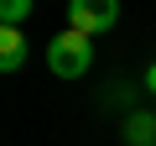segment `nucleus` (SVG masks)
<instances>
[{"label": "nucleus", "mask_w": 156, "mask_h": 146, "mask_svg": "<svg viewBox=\"0 0 156 146\" xmlns=\"http://www.w3.org/2000/svg\"><path fill=\"white\" fill-rule=\"evenodd\" d=\"M31 11H37V0H0V21L5 26H21Z\"/></svg>", "instance_id": "39448f33"}, {"label": "nucleus", "mask_w": 156, "mask_h": 146, "mask_svg": "<svg viewBox=\"0 0 156 146\" xmlns=\"http://www.w3.org/2000/svg\"><path fill=\"white\" fill-rule=\"evenodd\" d=\"M120 21V0H68V26L83 37H104Z\"/></svg>", "instance_id": "f03ea898"}, {"label": "nucleus", "mask_w": 156, "mask_h": 146, "mask_svg": "<svg viewBox=\"0 0 156 146\" xmlns=\"http://www.w3.org/2000/svg\"><path fill=\"white\" fill-rule=\"evenodd\" d=\"M146 89H151V94H156V63H151V68H146Z\"/></svg>", "instance_id": "423d86ee"}, {"label": "nucleus", "mask_w": 156, "mask_h": 146, "mask_svg": "<svg viewBox=\"0 0 156 146\" xmlns=\"http://www.w3.org/2000/svg\"><path fill=\"white\" fill-rule=\"evenodd\" d=\"M26 68V37L21 26H0V73H21Z\"/></svg>", "instance_id": "7ed1b4c3"}, {"label": "nucleus", "mask_w": 156, "mask_h": 146, "mask_svg": "<svg viewBox=\"0 0 156 146\" xmlns=\"http://www.w3.org/2000/svg\"><path fill=\"white\" fill-rule=\"evenodd\" d=\"M125 146H156V115L135 110V115L125 120Z\"/></svg>", "instance_id": "20e7f679"}, {"label": "nucleus", "mask_w": 156, "mask_h": 146, "mask_svg": "<svg viewBox=\"0 0 156 146\" xmlns=\"http://www.w3.org/2000/svg\"><path fill=\"white\" fill-rule=\"evenodd\" d=\"M89 63H94V37H83V31L68 26L62 37L47 42V68H52V78H83Z\"/></svg>", "instance_id": "f257e3e1"}]
</instances>
